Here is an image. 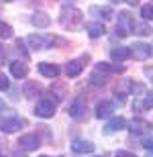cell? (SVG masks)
<instances>
[{
	"mask_svg": "<svg viewBox=\"0 0 153 157\" xmlns=\"http://www.w3.org/2000/svg\"><path fill=\"white\" fill-rule=\"evenodd\" d=\"M143 147H145V149H147L149 153H153V137H149V139L143 141Z\"/></svg>",
	"mask_w": 153,
	"mask_h": 157,
	"instance_id": "26",
	"label": "cell"
},
{
	"mask_svg": "<svg viewBox=\"0 0 153 157\" xmlns=\"http://www.w3.org/2000/svg\"><path fill=\"white\" fill-rule=\"evenodd\" d=\"M18 145H21V149H25V151H35L37 147H39V137H37V135H23V137L18 139Z\"/></svg>",
	"mask_w": 153,
	"mask_h": 157,
	"instance_id": "8",
	"label": "cell"
},
{
	"mask_svg": "<svg viewBox=\"0 0 153 157\" xmlns=\"http://www.w3.org/2000/svg\"><path fill=\"white\" fill-rule=\"evenodd\" d=\"M84 59H86V57L67 61V65H65V74H67V78H76V76H80V74H82V70H84Z\"/></svg>",
	"mask_w": 153,
	"mask_h": 157,
	"instance_id": "9",
	"label": "cell"
},
{
	"mask_svg": "<svg viewBox=\"0 0 153 157\" xmlns=\"http://www.w3.org/2000/svg\"><path fill=\"white\" fill-rule=\"evenodd\" d=\"M4 59H6V51H4V47L0 45V65L4 63Z\"/></svg>",
	"mask_w": 153,
	"mask_h": 157,
	"instance_id": "28",
	"label": "cell"
},
{
	"mask_svg": "<svg viewBox=\"0 0 153 157\" xmlns=\"http://www.w3.org/2000/svg\"><path fill=\"white\" fill-rule=\"evenodd\" d=\"M129 51H131V57H135L139 59V61H145V59L151 57V45H147V43H135V45H131L129 47Z\"/></svg>",
	"mask_w": 153,
	"mask_h": 157,
	"instance_id": "5",
	"label": "cell"
},
{
	"mask_svg": "<svg viewBox=\"0 0 153 157\" xmlns=\"http://www.w3.org/2000/svg\"><path fill=\"white\" fill-rule=\"evenodd\" d=\"M86 112H88V106H86V102L80 98L71 100L70 106H67V114H70L74 121H86Z\"/></svg>",
	"mask_w": 153,
	"mask_h": 157,
	"instance_id": "3",
	"label": "cell"
},
{
	"mask_svg": "<svg viewBox=\"0 0 153 157\" xmlns=\"http://www.w3.org/2000/svg\"><path fill=\"white\" fill-rule=\"evenodd\" d=\"M112 112H114V104L108 102V100H102L100 104L96 106V117L98 118H108Z\"/></svg>",
	"mask_w": 153,
	"mask_h": 157,
	"instance_id": "13",
	"label": "cell"
},
{
	"mask_svg": "<svg viewBox=\"0 0 153 157\" xmlns=\"http://www.w3.org/2000/svg\"><path fill=\"white\" fill-rule=\"evenodd\" d=\"M127 124H129V122L124 121L123 117L110 118V121H108V124H106V133H117V131H123V128H127Z\"/></svg>",
	"mask_w": 153,
	"mask_h": 157,
	"instance_id": "17",
	"label": "cell"
},
{
	"mask_svg": "<svg viewBox=\"0 0 153 157\" xmlns=\"http://www.w3.org/2000/svg\"><path fill=\"white\" fill-rule=\"evenodd\" d=\"M27 41H29V45L33 47V49H49V47L55 43L53 37H43V35H31Z\"/></svg>",
	"mask_w": 153,
	"mask_h": 157,
	"instance_id": "7",
	"label": "cell"
},
{
	"mask_svg": "<svg viewBox=\"0 0 153 157\" xmlns=\"http://www.w3.org/2000/svg\"><path fill=\"white\" fill-rule=\"evenodd\" d=\"M92 12H100V14L106 18V21H108V18L112 17V10L108 8V6H104V8H92Z\"/></svg>",
	"mask_w": 153,
	"mask_h": 157,
	"instance_id": "23",
	"label": "cell"
},
{
	"mask_svg": "<svg viewBox=\"0 0 153 157\" xmlns=\"http://www.w3.org/2000/svg\"><path fill=\"white\" fill-rule=\"evenodd\" d=\"M135 29H137V33H139V35H151V27H149V25H145V23L135 25Z\"/></svg>",
	"mask_w": 153,
	"mask_h": 157,
	"instance_id": "22",
	"label": "cell"
},
{
	"mask_svg": "<svg viewBox=\"0 0 153 157\" xmlns=\"http://www.w3.org/2000/svg\"><path fill=\"white\" fill-rule=\"evenodd\" d=\"M0 110H4V100H0Z\"/></svg>",
	"mask_w": 153,
	"mask_h": 157,
	"instance_id": "30",
	"label": "cell"
},
{
	"mask_svg": "<svg viewBox=\"0 0 153 157\" xmlns=\"http://www.w3.org/2000/svg\"><path fill=\"white\" fill-rule=\"evenodd\" d=\"M117 157H137V155H133L129 151H117Z\"/></svg>",
	"mask_w": 153,
	"mask_h": 157,
	"instance_id": "27",
	"label": "cell"
},
{
	"mask_svg": "<svg viewBox=\"0 0 153 157\" xmlns=\"http://www.w3.org/2000/svg\"><path fill=\"white\" fill-rule=\"evenodd\" d=\"M110 57L114 61H124V59L131 57V51H129V47H114L110 51Z\"/></svg>",
	"mask_w": 153,
	"mask_h": 157,
	"instance_id": "18",
	"label": "cell"
},
{
	"mask_svg": "<svg viewBox=\"0 0 153 157\" xmlns=\"http://www.w3.org/2000/svg\"><path fill=\"white\" fill-rule=\"evenodd\" d=\"M39 90H41V88H39V84H35V82H27V84H25V88H23V92H25V96H27V98L37 96V94H39Z\"/></svg>",
	"mask_w": 153,
	"mask_h": 157,
	"instance_id": "19",
	"label": "cell"
},
{
	"mask_svg": "<svg viewBox=\"0 0 153 157\" xmlns=\"http://www.w3.org/2000/svg\"><path fill=\"white\" fill-rule=\"evenodd\" d=\"M39 71H41V76L45 78H57L59 76V67L55 63H47V61H43V63H39Z\"/></svg>",
	"mask_w": 153,
	"mask_h": 157,
	"instance_id": "16",
	"label": "cell"
},
{
	"mask_svg": "<svg viewBox=\"0 0 153 157\" xmlns=\"http://www.w3.org/2000/svg\"><path fill=\"white\" fill-rule=\"evenodd\" d=\"M143 108H153V92L145 94V98H143Z\"/></svg>",
	"mask_w": 153,
	"mask_h": 157,
	"instance_id": "24",
	"label": "cell"
},
{
	"mask_svg": "<svg viewBox=\"0 0 153 157\" xmlns=\"http://www.w3.org/2000/svg\"><path fill=\"white\" fill-rule=\"evenodd\" d=\"M71 151L74 153H92L94 151V145L90 143V141H82V139H78V141H74L71 143Z\"/></svg>",
	"mask_w": 153,
	"mask_h": 157,
	"instance_id": "15",
	"label": "cell"
},
{
	"mask_svg": "<svg viewBox=\"0 0 153 157\" xmlns=\"http://www.w3.org/2000/svg\"><path fill=\"white\" fill-rule=\"evenodd\" d=\"M131 31H135V21L131 17V12L123 10L118 12V23H117V37H127Z\"/></svg>",
	"mask_w": 153,
	"mask_h": 157,
	"instance_id": "2",
	"label": "cell"
},
{
	"mask_svg": "<svg viewBox=\"0 0 153 157\" xmlns=\"http://www.w3.org/2000/svg\"><path fill=\"white\" fill-rule=\"evenodd\" d=\"M84 21V14L78 8H74V6H65V8H61V14H59V23H61V27H65V29H78L80 25H82Z\"/></svg>",
	"mask_w": 153,
	"mask_h": 157,
	"instance_id": "1",
	"label": "cell"
},
{
	"mask_svg": "<svg viewBox=\"0 0 153 157\" xmlns=\"http://www.w3.org/2000/svg\"><path fill=\"white\" fill-rule=\"evenodd\" d=\"M149 157H151V155H149Z\"/></svg>",
	"mask_w": 153,
	"mask_h": 157,
	"instance_id": "34",
	"label": "cell"
},
{
	"mask_svg": "<svg viewBox=\"0 0 153 157\" xmlns=\"http://www.w3.org/2000/svg\"><path fill=\"white\" fill-rule=\"evenodd\" d=\"M151 131V122L143 121V118H135V121L131 122V133L133 135H145Z\"/></svg>",
	"mask_w": 153,
	"mask_h": 157,
	"instance_id": "10",
	"label": "cell"
},
{
	"mask_svg": "<svg viewBox=\"0 0 153 157\" xmlns=\"http://www.w3.org/2000/svg\"><path fill=\"white\" fill-rule=\"evenodd\" d=\"M4 2H10V0H4Z\"/></svg>",
	"mask_w": 153,
	"mask_h": 157,
	"instance_id": "32",
	"label": "cell"
},
{
	"mask_svg": "<svg viewBox=\"0 0 153 157\" xmlns=\"http://www.w3.org/2000/svg\"><path fill=\"white\" fill-rule=\"evenodd\" d=\"M12 37V27L8 23H0V39H10Z\"/></svg>",
	"mask_w": 153,
	"mask_h": 157,
	"instance_id": "20",
	"label": "cell"
},
{
	"mask_svg": "<svg viewBox=\"0 0 153 157\" xmlns=\"http://www.w3.org/2000/svg\"><path fill=\"white\" fill-rule=\"evenodd\" d=\"M35 114L41 118H51L55 114V102L49 98H41L35 106Z\"/></svg>",
	"mask_w": 153,
	"mask_h": 157,
	"instance_id": "4",
	"label": "cell"
},
{
	"mask_svg": "<svg viewBox=\"0 0 153 157\" xmlns=\"http://www.w3.org/2000/svg\"><path fill=\"white\" fill-rule=\"evenodd\" d=\"M127 2H129V4H131V6H135V4H137V2H139V0H127Z\"/></svg>",
	"mask_w": 153,
	"mask_h": 157,
	"instance_id": "29",
	"label": "cell"
},
{
	"mask_svg": "<svg viewBox=\"0 0 153 157\" xmlns=\"http://www.w3.org/2000/svg\"><path fill=\"white\" fill-rule=\"evenodd\" d=\"M10 74L14 78H18V80H23V78H27V74H29V67H27V63L25 61H12L10 63Z\"/></svg>",
	"mask_w": 153,
	"mask_h": 157,
	"instance_id": "11",
	"label": "cell"
},
{
	"mask_svg": "<svg viewBox=\"0 0 153 157\" xmlns=\"http://www.w3.org/2000/svg\"><path fill=\"white\" fill-rule=\"evenodd\" d=\"M23 124H25V121L18 118V117H4L0 121V128H2L4 133H17Z\"/></svg>",
	"mask_w": 153,
	"mask_h": 157,
	"instance_id": "6",
	"label": "cell"
},
{
	"mask_svg": "<svg viewBox=\"0 0 153 157\" xmlns=\"http://www.w3.org/2000/svg\"><path fill=\"white\" fill-rule=\"evenodd\" d=\"M31 23L35 25L37 29H47L49 27V23H51V18H49V14L47 12H35V14H33V17H31Z\"/></svg>",
	"mask_w": 153,
	"mask_h": 157,
	"instance_id": "12",
	"label": "cell"
},
{
	"mask_svg": "<svg viewBox=\"0 0 153 157\" xmlns=\"http://www.w3.org/2000/svg\"><path fill=\"white\" fill-rule=\"evenodd\" d=\"M10 88V82H8V78L4 76V74H0V90H8Z\"/></svg>",
	"mask_w": 153,
	"mask_h": 157,
	"instance_id": "25",
	"label": "cell"
},
{
	"mask_svg": "<svg viewBox=\"0 0 153 157\" xmlns=\"http://www.w3.org/2000/svg\"><path fill=\"white\" fill-rule=\"evenodd\" d=\"M141 17L145 21H153V4H143L141 6Z\"/></svg>",
	"mask_w": 153,
	"mask_h": 157,
	"instance_id": "21",
	"label": "cell"
},
{
	"mask_svg": "<svg viewBox=\"0 0 153 157\" xmlns=\"http://www.w3.org/2000/svg\"><path fill=\"white\" fill-rule=\"evenodd\" d=\"M0 157H6V155H4V153H0Z\"/></svg>",
	"mask_w": 153,
	"mask_h": 157,
	"instance_id": "31",
	"label": "cell"
},
{
	"mask_svg": "<svg viewBox=\"0 0 153 157\" xmlns=\"http://www.w3.org/2000/svg\"><path fill=\"white\" fill-rule=\"evenodd\" d=\"M41 157H47V155H41Z\"/></svg>",
	"mask_w": 153,
	"mask_h": 157,
	"instance_id": "33",
	"label": "cell"
},
{
	"mask_svg": "<svg viewBox=\"0 0 153 157\" xmlns=\"http://www.w3.org/2000/svg\"><path fill=\"white\" fill-rule=\"evenodd\" d=\"M86 31H88V35L92 37V39H98V37H102V35L106 33L104 25L98 23V21H92V23H88V25H86Z\"/></svg>",
	"mask_w": 153,
	"mask_h": 157,
	"instance_id": "14",
	"label": "cell"
}]
</instances>
